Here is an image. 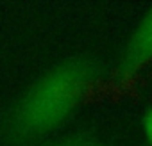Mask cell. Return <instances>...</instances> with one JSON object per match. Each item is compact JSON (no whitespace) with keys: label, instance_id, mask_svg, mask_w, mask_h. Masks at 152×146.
I'll use <instances>...</instances> for the list:
<instances>
[{"label":"cell","instance_id":"4","mask_svg":"<svg viewBox=\"0 0 152 146\" xmlns=\"http://www.w3.org/2000/svg\"><path fill=\"white\" fill-rule=\"evenodd\" d=\"M54 146H100V144L86 141V139H70V141H63V142L54 144Z\"/></svg>","mask_w":152,"mask_h":146},{"label":"cell","instance_id":"3","mask_svg":"<svg viewBox=\"0 0 152 146\" xmlns=\"http://www.w3.org/2000/svg\"><path fill=\"white\" fill-rule=\"evenodd\" d=\"M143 132H145L148 142L152 144V107L145 112V118H143Z\"/></svg>","mask_w":152,"mask_h":146},{"label":"cell","instance_id":"1","mask_svg":"<svg viewBox=\"0 0 152 146\" xmlns=\"http://www.w3.org/2000/svg\"><path fill=\"white\" fill-rule=\"evenodd\" d=\"M99 75L90 59H70L50 68L20 96L0 126L4 146H20L57 128L77 107Z\"/></svg>","mask_w":152,"mask_h":146},{"label":"cell","instance_id":"2","mask_svg":"<svg viewBox=\"0 0 152 146\" xmlns=\"http://www.w3.org/2000/svg\"><path fill=\"white\" fill-rule=\"evenodd\" d=\"M127 66L136 68L152 61V9L141 18L127 46Z\"/></svg>","mask_w":152,"mask_h":146}]
</instances>
